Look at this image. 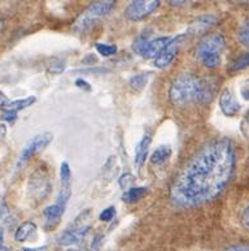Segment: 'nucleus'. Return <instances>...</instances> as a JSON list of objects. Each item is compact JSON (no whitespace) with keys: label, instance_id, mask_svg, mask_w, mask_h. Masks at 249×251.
<instances>
[{"label":"nucleus","instance_id":"412c9836","mask_svg":"<svg viewBox=\"0 0 249 251\" xmlns=\"http://www.w3.org/2000/svg\"><path fill=\"white\" fill-rule=\"evenodd\" d=\"M60 178H61V186H68V185H70L71 171L67 161L61 163V167H60Z\"/></svg>","mask_w":249,"mask_h":251},{"label":"nucleus","instance_id":"4be33fe9","mask_svg":"<svg viewBox=\"0 0 249 251\" xmlns=\"http://www.w3.org/2000/svg\"><path fill=\"white\" fill-rule=\"evenodd\" d=\"M65 69V61L60 59H53L51 63L47 65V71L49 75H61Z\"/></svg>","mask_w":249,"mask_h":251},{"label":"nucleus","instance_id":"cd10ccee","mask_svg":"<svg viewBox=\"0 0 249 251\" xmlns=\"http://www.w3.org/2000/svg\"><path fill=\"white\" fill-rule=\"evenodd\" d=\"M242 224L246 226L247 229H249V204L248 206L246 207V210L243 211V214H242Z\"/></svg>","mask_w":249,"mask_h":251},{"label":"nucleus","instance_id":"473e14b6","mask_svg":"<svg viewBox=\"0 0 249 251\" xmlns=\"http://www.w3.org/2000/svg\"><path fill=\"white\" fill-rule=\"evenodd\" d=\"M5 134H7V126L4 124H0V143L5 138Z\"/></svg>","mask_w":249,"mask_h":251},{"label":"nucleus","instance_id":"20e7f679","mask_svg":"<svg viewBox=\"0 0 249 251\" xmlns=\"http://www.w3.org/2000/svg\"><path fill=\"white\" fill-rule=\"evenodd\" d=\"M115 1L113 0H105V1H95L90 5L85 12H83L81 17L77 20V23L74 24V31L77 33H85L86 30H89L90 27L92 26V24L95 21L104 17L109 13V12L114 8Z\"/></svg>","mask_w":249,"mask_h":251},{"label":"nucleus","instance_id":"2f4dec72","mask_svg":"<svg viewBox=\"0 0 249 251\" xmlns=\"http://www.w3.org/2000/svg\"><path fill=\"white\" fill-rule=\"evenodd\" d=\"M97 59L96 56H93L92 53H87V56L85 57L82 60L83 64H93V63H96Z\"/></svg>","mask_w":249,"mask_h":251},{"label":"nucleus","instance_id":"a211bd4d","mask_svg":"<svg viewBox=\"0 0 249 251\" xmlns=\"http://www.w3.org/2000/svg\"><path fill=\"white\" fill-rule=\"evenodd\" d=\"M145 193H147V189L143 188V186H134V188L129 189V190L123 193L122 201L126 203L138 202L139 199L144 197Z\"/></svg>","mask_w":249,"mask_h":251},{"label":"nucleus","instance_id":"4c0bfd02","mask_svg":"<svg viewBox=\"0 0 249 251\" xmlns=\"http://www.w3.org/2000/svg\"><path fill=\"white\" fill-rule=\"evenodd\" d=\"M0 251H8V250H7V249H1V250H0Z\"/></svg>","mask_w":249,"mask_h":251},{"label":"nucleus","instance_id":"c9c22d12","mask_svg":"<svg viewBox=\"0 0 249 251\" xmlns=\"http://www.w3.org/2000/svg\"><path fill=\"white\" fill-rule=\"evenodd\" d=\"M23 251H45V248H35V249H23Z\"/></svg>","mask_w":249,"mask_h":251},{"label":"nucleus","instance_id":"6e6552de","mask_svg":"<svg viewBox=\"0 0 249 251\" xmlns=\"http://www.w3.org/2000/svg\"><path fill=\"white\" fill-rule=\"evenodd\" d=\"M184 38H186V34H179L177 37L171 38V41L167 43L166 47L161 51L160 55L153 61L155 67L160 68V69H164V68L169 67L173 63V60H174L175 55L178 52V50L181 49Z\"/></svg>","mask_w":249,"mask_h":251},{"label":"nucleus","instance_id":"f3484780","mask_svg":"<svg viewBox=\"0 0 249 251\" xmlns=\"http://www.w3.org/2000/svg\"><path fill=\"white\" fill-rule=\"evenodd\" d=\"M35 229H37V225L33 221H26V223H23L17 228V230L15 232V240L17 242H23V241H26L29 238V236L33 232H35Z\"/></svg>","mask_w":249,"mask_h":251},{"label":"nucleus","instance_id":"f704fd0d","mask_svg":"<svg viewBox=\"0 0 249 251\" xmlns=\"http://www.w3.org/2000/svg\"><path fill=\"white\" fill-rule=\"evenodd\" d=\"M5 101H7V97L4 95L3 91H0V107H1Z\"/></svg>","mask_w":249,"mask_h":251},{"label":"nucleus","instance_id":"f257e3e1","mask_svg":"<svg viewBox=\"0 0 249 251\" xmlns=\"http://www.w3.org/2000/svg\"><path fill=\"white\" fill-rule=\"evenodd\" d=\"M234 169L235 154L230 141H212L197 151L177 176L170 199L183 208L210 202L225 190Z\"/></svg>","mask_w":249,"mask_h":251},{"label":"nucleus","instance_id":"0eeeda50","mask_svg":"<svg viewBox=\"0 0 249 251\" xmlns=\"http://www.w3.org/2000/svg\"><path fill=\"white\" fill-rule=\"evenodd\" d=\"M49 191H51V184H49L47 173L39 169L33 176H30L29 195L31 198L37 201L45 199L49 194Z\"/></svg>","mask_w":249,"mask_h":251},{"label":"nucleus","instance_id":"6ab92c4d","mask_svg":"<svg viewBox=\"0 0 249 251\" xmlns=\"http://www.w3.org/2000/svg\"><path fill=\"white\" fill-rule=\"evenodd\" d=\"M149 75H151V73H140V75H133L129 79V85L131 86V89H134L136 91L143 90L147 86V83H148Z\"/></svg>","mask_w":249,"mask_h":251},{"label":"nucleus","instance_id":"b1692460","mask_svg":"<svg viewBox=\"0 0 249 251\" xmlns=\"http://www.w3.org/2000/svg\"><path fill=\"white\" fill-rule=\"evenodd\" d=\"M134 182H135V177L131 175V173H125L122 176L119 177L118 184L119 186L123 189V190H129V189L134 188Z\"/></svg>","mask_w":249,"mask_h":251},{"label":"nucleus","instance_id":"7ed1b4c3","mask_svg":"<svg viewBox=\"0 0 249 251\" xmlns=\"http://www.w3.org/2000/svg\"><path fill=\"white\" fill-rule=\"evenodd\" d=\"M225 46L226 42L221 34H209L199 42L195 50V56L200 63H203L204 67L213 69L220 65L221 55L225 50Z\"/></svg>","mask_w":249,"mask_h":251},{"label":"nucleus","instance_id":"393cba45","mask_svg":"<svg viewBox=\"0 0 249 251\" xmlns=\"http://www.w3.org/2000/svg\"><path fill=\"white\" fill-rule=\"evenodd\" d=\"M247 67H249V52L243 53L242 56L238 57V59L232 63L231 69H232V71H240V69H244V68Z\"/></svg>","mask_w":249,"mask_h":251},{"label":"nucleus","instance_id":"9d476101","mask_svg":"<svg viewBox=\"0 0 249 251\" xmlns=\"http://www.w3.org/2000/svg\"><path fill=\"white\" fill-rule=\"evenodd\" d=\"M91 229L90 225H86L82 228H71L61 233L57 238V244L63 245V246H71V245L79 244L81 241L87 236V233Z\"/></svg>","mask_w":249,"mask_h":251},{"label":"nucleus","instance_id":"2eb2a0df","mask_svg":"<svg viewBox=\"0 0 249 251\" xmlns=\"http://www.w3.org/2000/svg\"><path fill=\"white\" fill-rule=\"evenodd\" d=\"M216 21H217V19L212 15L201 16V17H199V19L195 21V23H192V25H191V27H190V31L194 34L205 31L206 29H209V27L212 26L213 24L216 23Z\"/></svg>","mask_w":249,"mask_h":251},{"label":"nucleus","instance_id":"e433bc0d","mask_svg":"<svg viewBox=\"0 0 249 251\" xmlns=\"http://www.w3.org/2000/svg\"><path fill=\"white\" fill-rule=\"evenodd\" d=\"M3 241H4V234H3V230L0 229V250L3 249Z\"/></svg>","mask_w":249,"mask_h":251},{"label":"nucleus","instance_id":"9b49d317","mask_svg":"<svg viewBox=\"0 0 249 251\" xmlns=\"http://www.w3.org/2000/svg\"><path fill=\"white\" fill-rule=\"evenodd\" d=\"M220 107L221 111L228 117L238 115L239 111H240V104H239V101L235 99L234 94H232L228 89L223 90L222 94H221Z\"/></svg>","mask_w":249,"mask_h":251},{"label":"nucleus","instance_id":"7c9ffc66","mask_svg":"<svg viewBox=\"0 0 249 251\" xmlns=\"http://www.w3.org/2000/svg\"><path fill=\"white\" fill-rule=\"evenodd\" d=\"M225 251H249V245H236V246H231Z\"/></svg>","mask_w":249,"mask_h":251},{"label":"nucleus","instance_id":"39448f33","mask_svg":"<svg viewBox=\"0 0 249 251\" xmlns=\"http://www.w3.org/2000/svg\"><path fill=\"white\" fill-rule=\"evenodd\" d=\"M170 41V37H160L156 38V39H149L148 35L143 34L134 41L133 50L144 59H156Z\"/></svg>","mask_w":249,"mask_h":251},{"label":"nucleus","instance_id":"423d86ee","mask_svg":"<svg viewBox=\"0 0 249 251\" xmlns=\"http://www.w3.org/2000/svg\"><path fill=\"white\" fill-rule=\"evenodd\" d=\"M160 5L158 0H135L125 9V17L130 21H139L145 19Z\"/></svg>","mask_w":249,"mask_h":251},{"label":"nucleus","instance_id":"f8f14e48","mask_svg":"<svg viewBox=\"0 0 249 251\" xmlns=\"http://www.w3.org/2000/svg\"><path fill=\"white\" fill-rule=\"evenodd\" d=\"M64 211H65V208L57 204V203H55L52 206L45 207V210H43V216L45 219L47 226L53 228L55 225L59 224L60 220H61V216L64 215Z\"/></svg>","mask_w":249,"mask_h":251},{"label":"nucleus","instance_id":"c85d7f7f","mask_svg":"<svg viewBox=\"0 0 249 251\" xmlns=\"http://www.w3.org/2000/svg\"><path fill=\"white\" fill-rule=\"evenodd\" d=\"M75 85H77L79 89H82V90H86V91L91 90V85H90L87 81H85V79H82V78L77 79V81H75Z\"/></svg>","mask_w":249,"mask_h":251},{"label":"nucleus","instance_id":"f03ea898","mask_svg":"<svg viewBox=\"0 0 249 251\" xmlns=\"http://www.w3.org/2000/svg\"><path fill=\"white\" fill-rule=\"evenodd\" d=\"M214 94V83L210 79H203L192 75H182L173 81L169 90L171 103L177 107L195 103L205 104Z\"/></svg>","mask_w":249,"mask_h":251},{"label":"nucleus","instance_id":"aec40b11","mask_svg":"<svg viewBox=\"0 0 249 251\" xmlns=\"http://www.w3.org/2000/svg\"><path fill=\"white\" fill-rule=\"evenodd\" d=\"M0 221L5 225H12L16 221L15 215L12 214V211H9L4 202L0 203Z\"/></svg>","mask_w":249,"mask_h":251},{"label":"nucleus","instance_id":"ddd939ff","mask_svg":"<svg viewBox=\"0 0 249 251\" xmlns=\"http://www.w3.org/2000/svg\"><path fill=\"white\" fill-rule=\"evenodd\" d=\"M37 100L35 97H27L23 98V99H17V100H7L4 103L0 108L3 109V112H16L17 111H21V109H25L27 107H31V104H34Z\"/></svg>","mask_w":249,"mask_h":251},{"label":"nucleus","instance_id":"58836bf2","mask_svg":"<svg viewBox=\"0 0 249 251\" xmlns=\"http://www.w3.org/2000/svg\"><path fill=\"white\" fill-rule=\"evenodd\" d=\"M69 251H79V250H69Z\"/></svg>","mask_w":249,"mask_h":251},{"label":"nucleus","instance_id":"1a4fd4ad","mask_svg":"<svg viewBox=\"0 0 249 251\" xmlns=\"http://www.w3.org/2000/svg\"><path fill=\"white\" fill-rule=\"evenodd\" d=\"M53 134L49 133V131H45V133H42V134L35 135L26 146L23 147V150L21 151V155H20V163H25L26 160H29L30 157L35 155L39 151L45 150V147L48 146L49 143L52 142Z\"/></svg>","mask_w":249,"mask_h":251},{"label":"nucleus","instance_id":"dca6fc26","mask_svg":"<svg viewBox=\"0 0 249 251\" xmlns=\"http://www.w3.org/2000/svg\"><path fill=\"white\" fill-rule=\"evenodd\" d=\"M170 155H171L170 146H166V145L158 146L156 150L153 151L152 155H151V163L156 165L164 164L165 161L170 157Z\"/></svg>","mask_w":249,"mask_h":251},{"label":"nucleus","instance_id":"bb28decb","mask_svg":"<svg viewBox=\"0 0 249 251\" xmlns=\"http://www.w3.org/2000/svg\"><path fill=\"white\" fill-rule=\"evenodd\" d=\"M114 207H108V208H105L104 211H101V214L99 215V219H100L101 221H111L112 219L114 218Z\"/></svg>","mask_w":249,"mask_h":251},{"label":"nucleus","instance_id":"72a5a7b5","mask_svg":"<svg viewBox=\"0 0 249 251\" xmlns=\"http://www.w3.org/2000/svg\"><path fill=\"white\" fill-rule=\"evenodd\" d=\"M100 240H101V236H97L96 238L93 240L92 249H97V248H99V245H100Z\"/></svg>","mask_w":249,"mask_h":251},{"label":"nucleus","instance_id":"c756f323","mask_svg":"<svg viewBox=\"0 0 249 251\" xmlns=\"http://www.w3.org/2000/svg\"><path fill=\"white\" fill-rule=\"evenodd\" d=\"M1 119L4 121H9V123H13V121L17 119V113L16 112H3L1 115Z\"/></svg>","mask_w":249,"mask_h":251},{"label":"nucleus","instance_id":"5701e85b","mask_svg":"<svg viewBox=\"0 0 249 251\" xmlns=\"http://www.w3.org/2000/svg\"><path fill=\"white\" fill-rule=\"evenodd\" d=\"M96 51L105 57H109L117 52V47L113 45H105V43H96Z\"/></svg>","mask_w":249,"mask_h":251},{"label":"nucleus","instance_id":"4468645a","mask_svg":"<svg viewBox=\"0 0 249 251\" xmlns=\"http://www.w3.org/2000/svg\"><path fill=\"white\" fill-rule=\"evenodd\" d=\"M149 146H151V137L148 134H145L140 139V142L136 145V147H135V165L138 168H140L143 163L145 161V159H147Z\"/></svg>","mask_w":249,"mask_h":251},{"label":"nucleus","instance_id":"a878e982","mask_svg":"<svg viewBox=\"0 0 249 251\" xmlns=\"http://www.w3.org/2000/svg\"><path fill=\"white\" fill-rule=\"evenodd\" d=\"M238 38H239V41L242 42L243 45L247 46V47H249V20L242 25L240 30H239Z\"/></svg>","mask_w":249,"mask_h":251}]
</instances>
